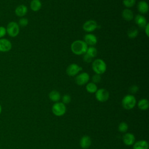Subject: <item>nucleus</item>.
<instances>
[{
	"label": "nucleus",
	"mask_w": 149,
	"mask_h": 149,
	"mask_svg": "<svg viewBox=\"0 0 149 149\" xmlns=\"http://www.w3.org/2000/svg\"><path fill=\"white\" fill-rule=\"evenodd\" d=\"M88 47V45L83 40H80L74 41L70 45L72 52L77 55H84L86 52Z\"/></svg>",
	"instance_id": "obj_1"
},
{
	"label": "nucleus",
	"mask_w": 149,
	"mask_h": 149,
	"mask_svg": "<svg viewBox=\"0 0 149 149\" xmlns=\"http://www.w3.org/2000/svg\"><path fill=\"white\" fill-rule=\"evenodd\" d=\"M92 69L95 74L101 75L105 72L107 70V64L104 61L98 58L92 62Z\"/></svg>",
	"instance_id": "obj_2"
},
{
	"label": "nucleus",
	"mask_w": 149,
	"mask_h": 149,
	"mask_svg": "<svg viewBox=\"0 0 149 149\" xmlns=\"http://www.w3.org/2000/svg\"><path fill=\"white\" fill-rule=\"evenodd\" d=\"M137 104L135 97L132 94H127L122 100V105L123 108L127 110L134 108Z\"/></svg>",
	"instance_id": "obj_3"
},
{
	"label": "nucleus",
	"mask_w": 149,
	"mask_h": 149,
	"mask_svg": "<svg viewBox=\"0 0 149 149\" xmlns=\"http://www.w3.org/2000/svg\"><path fill=\"white\" fill-rule=\"evenodd\" d=\"M6 34L11 37H15L18 36L20 32V26L16 22L12 21L8 23L6 27Z\"/></svg>",
	"instance_id": "obj_4"
},
{
	"label": "nucleus",
	"mask_w": 149,
	"mask_h": 149,
	"mask_svg": "<svg viewBox=\"0 0 149 149\" xmlns=\"http://www.w3.org/2000/svg\"><path fill=\"white\" fill-rule=\"evenodd\" d=\"M52 112L56 116H63L66 112V107L65 104L59 101L55 102L52 107Z\"/></svg>",
	"instance_id": "obj_5"
},
{
	"label": "nucleus",
	"mask_w": 149,
	"mask_h": 149,
	"mask_svg": "<svg viewBox=\"0 0 149 149\" xmlns=\"http://www.w3.org/2000/svg\"><path fill=\"white\" fill-rule=\"evenodd\" d=\"M95 97L96 100L101 102L107 101L109 97V93L105 88H99L95 93Z\"/></svg>",
	"instance_id": "obj_6"
},
{
	"label": "nucleus",
	"mask_w": 149,
	"mask_h": 149,
	"mask_svg": "<svg viewBox=\"0 0 149 149\" xmlns=\"http://www.w3.org/2000/svg\"><path fill=\"white\" fill-rule=\"evenodd\" d=\"M82 70L81 66L79 65L73 63L70 64L66 68V73L69 76H74Z\"/></svg>",
	"instance_id": "obj_7"
},
{
	"label": "nucleus",
	"mask_w": 149,
	"mask_h": 149,
	"mask_svg": "<svg viewBox=\"0 0 149 149\" xmlns=\"http://www.w3.org/2000/svg\"><path fill=\"white\" fill-rule=\"evenodd\" d=\"M90 80V75L87 72L79 73L75 77V81L79 86H83L87 84Z\"/></svg>",
	"instance_id": "obj_8"
},
{
	"label": "nucleus",
	"mask_w": 149,
	"mask_h": 149,
	"mask_svg": "<svg viewBox=\"0 0 149 149\" xmlns=\"http://www.w3.org/2000/svg\"><path fill=\"white\" fill-rule=\"evenodd\" d=\"M98 27L97 23L94 20H88L83 24V29L88 33L94 31Z\"/></svg>",
	"instance_id": "obj_9"
},
{
	"label": "nucleus",
	"mask_w": 149,
	"mask_h": 149,
	"mask_svg": "<svg viewBox=\"0 0 149 149\" xmlns=\"http://www.w3.org/2000/svg\"><path fill=\"white\" fill-rule=\"evenodd\" d=\"M12 47V42L6 38H0V52H6L9 51Z\"/></svg>",
	"instance_id": "obj_10"
},
{
	"label": "nucleus",
	"mask_w": 149,
	"mask_h": 149,
	"mask_svg": "<svg viewBox=\"0 0 149 149\" xmlns=\"http://www.w3.org/2000/svg\"><path fill=\"white\" fill-rule=\"evenodd\" d=\"M123 143L127 146H132L136 140L134 135L132 133H125L122 138Z\"/></svg>",
	"instance_id": "obj_11"
},
{
	"label": "nucleus",
	"mask_w": 149,
	"mask_h": 149,
	"mask_svg": "<svg viewBox=\"0 0 149 149\" xmlns=\"http://www.w3.org/2000/svg\"><path fill=\"white\" fill-rule=\"evenodd\" d=\"M83 41L86 43L88 46H94L97 42V38L94 34L91 33H88L84 36Z\"/></svg>",
	"instance_id": "obj_12"
},
{
	"label": "nucleus",
	"mask_w": 149,
	"mask_h": 149,
	"mask_svg": "<svg viewBox=\"0 0 149 149\" xmlns=\"http://www.w3.org/2000/svg\"><path fill=\"white\" fill-rule=\"evenodd\" d=\"M134 22L140 28L144 29L145 26L148 23L146 18L142 15H137L134 17Z\"/></svg>",
	"instance_id": "obj_13"
},
{
	"label": "nucleus",
	"mask_w": 149,
	"mask_h": 149,
	"mask_svg": "<svg viewBox=\"0 0 149 149\" xmlns=\"http://www.w3.org/2000/svg\"><path fill=\"white\" fill-rule=\"evenodd\" d=\"M27 11H28V8L26 5H20L16 8L15 10V13L17 16L22 17L27 14Z\"/></svg>",
	"instance_id": "obj_14"
},
{
	"label": "nucleus",
	"mask_w": 149,
	"mask_h": 149,
	"mask_svg": "<svg viewBox=\"0 0 149 149\" xmlns=\"http://www.w3.org/2000/svg\"><path fill=\"white\" fill-rule=\"evenodd\" d=\"M91 144V138L88 136H83L80 140V146L83 149H87Z\"/></svg>",
	"instance_id": "obj_15"
},
{
	"label": "nucleus",
	"mask_w": 149,
	"mask_h": 149,
	"mask_svg": "<svg viewBox=\"0 0 149 149\" xmlns=\"http://www.w3.org/2000/svg\"><path fill=\"white\" fill-rule=\"evenodd\" d=\"M137 10L141 14H146L148 12L149 6L147 2L145 1H140L137 3Z\"/></svg>",
	"instance_id": "obj_16"
},
{
	"label": "nucleus",
	"mask_w": 149,
	"mask_h": 149,
	"mask_svg": "<svg viewBox=\"0 0 149 149\" xmlns=\"http://www.w3.org/2000/svg\"><path fill=\"white\" fill-rule=\"evenodd\" d=\"M133 149H148V143L144 140L135 141L133 144Z\"/></svg>",
	"instance_id": "obj_17"
},
{
	"label": "nucleus",
	"mask_w": 149,
	"mask_h": 149,
	"mask_svg": "<svg viewBox=\"0 0 149 149\" xmlns=\"http://www.w3.org/2000/svg\"><path fill=\"white\" fill-rule=\"evenodd\" d=\"M122 16L123 19L127 22L131 21L134 18V15L132 10L129 8H125L122 12Z\"/></svg>",
	"instance_id": "obj_18"
},
{
	"label": "nucleus",
	"mask_w": 149,
	"mask_h": 149,
	"mask_svg": "<svg viewBox=\"0 0 149 149\" xmlns=\"http://www.w3.org/2000/svg\"><path fill=\"white\" fill-rule=\"evenodd\" d=\"M30 6L33 11L37 12L41 8L42 3L40 0H32L30 2Z\"/></svg>",
	"instance_id": "obj_19"
},
{
	"label": "nucleus",
	"mask_w": 149,
	"mask_h": 149,
	"mask_svg": "<svg viewBox=\"0 0 149 149\" xmlns=\"http://www.w3.org/2000/svg\"><path fill=\"white\" fill-rule=\"evenodd\" d=\"M138 108L143 111L147 110L149 107V102L146 98H142L137 102Z\"/></svg>",
	"instance_id": "obj_20"
},
{
	"label": "nucleus",
	"mask_w": 149,
	"mask_h": 149,
	"mask_svg": "<svg viewBox=\"0 0 149 149\" xmlns=\"http://www.w3.org/2000/svg\"><path fill=\"white\" fill-rule=\"evenodd\" d=\"M61 94L56 90H52L49 93V98L53 102H56L61 100Z\"/></svg>",
	"instance_id": "obj_21"
},
{
	"label": "nucleus",
	"mask_w": 149,
	"mask_h": 149,
	"mask_svg": "<svg viewBox=\"0 0 149 149\" xmlns=\"http://www.w3.org/2000/svg\"><path fill=\"white\" fill-rule=\"evenodd\" d=\"M86 89L88 93L93 94L95 93L97 91V90H98V87L95 83H94L93 82H90L87 83Z\"/></svg>",
	"instance_id": "obj_22"
},
{
	"label": "nucleus",
	"mask_w": 149,
	"mask_h": 149,
	"mask_svg": "<svg viewBox=\"0 0 149 149\" xmlns=\"http://www.w3.org/2000/svg\"><path fill=\"white\" fill-rule=\"evenodd\" d=\"M139 34V30L135 27H132L127 30V35L130 38H136Z\"/></svg>",
	"instance_id": "obj_23"
},
{
	"label": "nucleus",
	"mask_w": 149,
	"mask_h": 149,
	"mask_svg": "<svg viewBox=\"0 0 149 149\" xmlns=\"http://www.w3.org/2000/svg\"><path fill=\"white\" fill-rule=\"evenodd\" d=\"M86 54L91 58H95L97 55V49L94 46H90L88 47Z\"/></svg>",
	"instance_id": "obj_24"
},
{
	"label": "nucleus",
	"mask_w": 149,
	"mask_h": 149,
	"mask_svg": "<svg viewBox=\"0 0 149 149\" xmlns=\"http://www.w3.org/2000/svg\"><path fill=\"white\" fill-rule=\"evenodd\" d=\"M128 130V125L125 122H122L118 125V130L121 133H126Z\"/></svg>",
	"instance_id": "obj_25"
},
{
	"label": "nucleus",
	"mask_w": 149,
	"mask_h": 149,
	"mask_svg": "<svg viewBox=\"0 0 149 149\" xmlns=\"http://www.w3.org/2000/svg\"><path fill=\"white\" fill-rule=\"evenodd\" d=\"M136 0H123V5L126 8H130L133 7L136 4Z\"/></svg>",
	"instance_id": "obj_26"
},
{
	"label": "nucleus",
	"mask_w": 149,
	"mask_h": 149,
	"mask_svg": "<svg viewBox=\"0 0 149 149\" xmlns=\"http://www.w3.org/2000/svg\"><path fill=\"white\" fill-rule=\"evenodd\" d=\"M29 23V20L27 18L22 17H21L19 20V26H21V27H26V26H27Z\"/></svg>",
	"instance_id": "obj_27"
},
{
	"label": "nucleus",
	"mask_w": 149,
	"mask_h": 149,
	"mask_svg": "<svg viewBox=\"0 0 149 149\" xmlns=\"http://www.w3.org/2000/svg\"><path fill=\"white\" fill-rule=\"evenodd\" d=\"M62 102L64 104H67L70 102L71 101V97L69 94H65L62 97Z\"/></svg>",
	"instance_id": "obj_28"
},
{
	"label": "nucleus",
	"mask_w": 149,
	"mask_h": 149,
	"mask_svg": "<svg viewBox=\"0 0 149 149\" xmlns=\"http://www.w3.org/2000/svg\"><path fill=\"white\" fill-rule=\"evenodd\" d=\"M91 79H92V82L96 84V83H98L100 82V81L101 80V77L100 74H95L92 76Z\"/></svg>",
	"instance_id": "obj_29"
},
{
	"label": "nucleus",
	"mask_w": 149,
	"mask_h": 149,
	"mask_svg": "<svg viewBox=\"0 0 149 149\" xmlns=\"http://www.w3.org/2000/svg\"><path fill=\"white\" fill-rule=\"evenodd\" d=\"M139 88L137 85H132L129 87V91L131 94H134L137 93V91H139Z\"/></svg>",
	"instance_id": "obj_30"
},
{
	"label": "nucleus",
	"mask_w": 149,
	"mask_h": 149,
	"mask_svg": "<svg viewBox=\"0 0 149 149\" xmlns=\"http://www.w3.org/2000/svg\"><path fill=\"white\" fill-rule=\"evenodd\" d=\"M6 34V27L3 26H0V38H2Z\"/></svg>",
	"instance_id": "obj_31"
},
{
	"label": "nucleus",
	"mask_w": 149,
	"mask_h": 149,
	"mask_svg": "<svg viewBox=\"0 0 149 149\" xmlns=\"http://www.w3.org/2000/svg\"><path fill=\"white\" fill-rule=\"evenodd\" d=\"M92 59L91 57H90L88 55H87L86 53L83 55V61L86 63H90L92 61Z\"/></svg>",
	"instance_id": "obj_32"
},
{
	"label": "nucleus",
	"mask_w": 149,
	"mask_h": 149,
	"mask_svg": "<svg viewBox=\"0 0 149 149\" xmlns=\"http://www.w3.org/2000/svg\"><path fill=\"white\" fill-rule=\"evenodd\" d=\"M144 31H145V33H146V34L147 35V37H148L149 36V23H147V25L145 26V27H144Z\"/></svg>",
	"instance_id": "obj_33"
},
{
	"label": "nucleus",
	"mask_w": 149,
	"mask_h": 149,
	"mask_svg": "<svg viewBox=\"0 0 149 149\" xmlns=\"http://www.w3.org/2000/svg\"><path fill=\"white\" fill-rule=\"evenodd\" d=\"M1 111H2V107H1V105H0V114L1 113Z\"/></svg>",
	"instance_id": "obj_34"
},
{
	"label": "nucleus",
	"mask_w": 149,
	"mask_h": 149,
	"mask_svg": "<svg viewBox=\"0 0 149 149\" xmlns=\"http://www.w3.org/2000/svg\"><path fill=\"white\" fill-rule=\"evenodd\" d=\"M0 16H1V13H0Z\"/></svg>",
	"instance_id": "obj_35"
}]
</instances>
